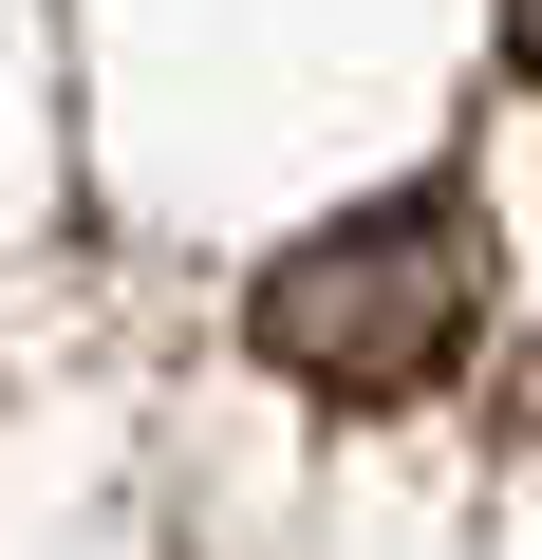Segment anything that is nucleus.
I'll return each instance as SVG.
<instances>
[{"label": "nucleus", "instance_id": "1", "mask_svg": "<svg viewBox=\"0 0 542 560\" xmlns=\"http://www.w3.org/2000/svg\"><path fill=\"white\" fill-rule=\"evenodd\" d=\"M486 318H505V280H486V206H468V187H393V206L281 243L262 300H243L262 374H300V393H337V411L449 393V374L486 355Z\"/></svg>", "mask_w": 542, "mask_h": 560}, {"label": "nucleus", "instance_id": "2", "mask_svg": "<svg viewBox=\"0 0 542 560\" xmlns=\"http://www.w3.org/2000/svg\"><path fill=\"white\" fill-rule=\"evenodd\" d=\"M505 75H542V0H505Z\"/></svg>", "mask_w": 542, "mask_h": 560}]
</instances>
